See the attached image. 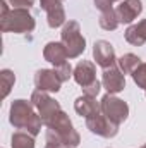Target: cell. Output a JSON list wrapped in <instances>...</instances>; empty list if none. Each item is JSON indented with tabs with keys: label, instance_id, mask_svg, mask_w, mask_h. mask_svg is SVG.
<instances>
[{
	"label": "cell",
	"instance_id": "2",
	"mask_svg": "<svg viewBox=\"0 0 146 148\" xmlns=\"http://www.w3.org/2000/svg\"><path fill=\"white\" fill-rule=\"evenodd\" d=\"M35 110H36V109H35V105L31 103V100H29V102H28V100H23V98L14 100V102L10 103L9 121H10V124H12L16 129L26 131V133H29V134H33V136H38L40 131H41V126H45V124H43L40 114H36Z\"/></svg>",
	"mask_w": 146,
	"mask_h": 148
},
{
	"label": "cell",
	"instance_id": "23",
	"mask_svg": "<svg viewBox=\"0 0 146 148\" xmlns=\"http://www.w3.org/2000/svg\"><path fill=\"white\" fill-rule=\"evenodd\" d=\"M100 90H102V83L96 79L93 84H89V86H86V88H83V93L84 95H88V97H98V93H100Z\"/></svg>",
	"mask_w": 146,
	"mask_h": 148
},
{
	"label": "cell",
	"instance_id": "17",
	"mask_svg": "<svg viewBox=\"0 0 146 148\" xmlns=\"http://www.w3.org/2000/svg\"><path fill=\"white\" fill-rule=\"evenodd\" d=\"M141 64V59L134 53H124L120 59H117V66L124 74H132Z\"/></svg>",
	"mask_w": 146,
	"mask_h": 148
},
{
	"label": "cell",
	"instance_id": "15",
	"mask_svg": "<svg viewBox=\"0 0 146 148\" xmlns=\"http://www.w3.org/2000/svg\"><path fill=\"white\" fill-rule=\"evenodd\" d=\"M74 110L77 112V115L84 117V119H89L93 115H98L102 112V105L100 102H96L95 97H88V95H83V97H77L76 102H74Z\"/></svg>",
	"mask_w": 146,
	"mask_h": 148
},
{
	"label": "cell",
	"instance_id": "10",
	"mask_svg": "<svg viewBox=\"0 0 146 148\" xmlns=\"http://www.w3.org/2000/svg\"><path fill=\"white\" fill-rule=\"evenodd\" d=\"M41 9L46 12V23L50 28H60L65 21V10L62 7V0H40Z\"/></svg>",
	"mask_w": 146,
	"mask_h": 148
},
{
	"label": "cell",
	"instance_id": "18",
	"mask_svg": "<svg viewBox=\"0 0 146 148\" xmlns=\"http://www.w3.org/2000/svg\"><path fill=\"white\" fill-rule=\"evenodd\" d=\"M12 148H35V136L26 131H16L10 138Z\"/></svg>",
	"mask_w": 146,
	"mask_h": 148
},
{
	"label": "cell",
	"instance_id": "9",
	"mask_svg": "<svg viewBox=\"0 0 146 148\" xmlns=\"http://www.w3.org/2000/svg\"><path fill=\"white\" fill-rule=\"evenodd\" d=\"M93 59L96 60V64L102 69H108L112 66L117 64V57H115V50L112 47V43L107 40H98L93 45Z\"/></svg>",
	"mask_w": 146,
	"mask_h": 148
},
{
	"label": "cell",
	"instance_id": "19",
	"mask_svg": "<svg viewBox=\"0 0 146 148\" xmlns=\"http://www.w3.org/2000/svg\"><path fill=\"white\" fill-rule=\"evenodd\" d=\"M98 24H100V28L105 29V31H113V29H117L120 23H119V19H117L115 9L107 10V12H102V14H100V19H98Z\"/></svg>",
	"mask_w": 146,
	"mask_h": 148
},
{
	"label": "cell",
	"instance_id": "7",
	"mask_svg": "<svg viewBox=\"0 0 146 148\" xmlns=\"http://www.w3.org/2000/svg\"><path fill=\"white\" fill-rule=\"evenodd\" d=\"M86 127L96 134V136H102V138H113L117 136L119 133V124L112 122L107 115H103L102 112L98 115H93L89 119H86Z\"/></svg>",
	"mask_w": 146,
	"mask_h": 148
},
{
	"label": "cell",
	"instance_id": "16",
	"mask_svg": "<svg viewBox=\"0 0 146 148\" xmlns=\"http://www.w3.org/2000/svg\"><path fill=\"white\" fill-rule=\"evenodd\" d=\"M124 36H126V41H127L129 45H132V47H141V45H145L146 43V19H141V21L136 23V24H131V26L126 29Z\"/></svg>",
	"mask_w": 146,
	"mask_h": 148
},
{
	"label": "cell",
	"instance_id": "1",
	"mask_svg": "<svg viewBox=\"0 0 146 148\" xmlns=\"http://www.w3.org/2000/svg\"><path fill=\"white\" fill-rule=\"evenodd\" d=\"M46 143H53V145H62L65 148H76L81 143V136L79 133L74 129L72 121L69 119V115L64 110H59L46 124Z\"/></svg>",
	"mask_w": 146,
	"mask_h": 148
},
{
	"label": "cell",
	"instance_id": "12",
	"mask_svg": "<svg viewBox=\"0 0 146 148\" xmlns=\"http://www.w3.org/2000/svg\"><path fill=\"white\" fill-rule=\"evenodd\" d=\"M115 12H117V19L120 24H131L143 12V2L141 0H122L117 5Z\"/></svg>",
	"mask_w": 146,
	"mask_h": 148
},
{
	"label": "cell",
	"instance_id": "27",
	"mask_svg": "<svg viewBox=\"0 0 146 148\" xmlns=\"http://www.w3.org/2000/svg\"><path fill=\"white\" fill-rule=\"evenodd\" d=\"M141 148H146V143H145V145H143V147H141Z\"/></svg>",
	"mask_w": 146,
	"mask_h": 148
},
{
	"label": "cell",
	"instance_id": "28",
	"mask_svg": "<svg viewBox=\"0 0 146 148\" xmlns=\"http://www.w3.org/2000/svg\"><path fill=\"white\" fill-rule=\"evenodd\" d=\"M113 2H122V0H113Z\"/></svg>",
	"mask_w": 146,
	"mask_h": 148
},
{
	"label": "cell",
	"instance_id": "3",
	"mask_svg": "<svg viewBox=\"0 0 146 148\" xmlns=\"http://www.w3.org/2000/svg\"><path fill=\"white\" fill-rule=\"evenodd\" d=\"M36 26L35 17L31 16L29 9H10L5 16L0 17V29L2 33H31Z\"/></svg>",
	"mask_w": 146,
	"mask_h": 148
},
{
	"label": "cell",
	"instance_id": "4",
	"mask_svg": "<svg viewBox=\"0 0 146 148\" xmlns=\"http://www.w3.org/2000/svg\"><path fill=\"white\" fill-rule=\"evenodd\" d=\"M60 41L65 47L69 59H77L86 50V40L81 35V26L77 21H67L62 26Z\"/></svg>",
	"mask_w": 146,
	"mask_h": 148
},
{
	"label": "cell",
	"instance_id": "30",
	"mask_svg": "<svg viewBox=\"0 0 146 148\" xmlns=\"http://www.w3.org/2000/svg\"><path fill=\"white\" fill-rule=\"evenodd\" d=\"M62 2H64V0H62Z\"/></svg>",
	"mask_w": 146,
	"mask_h": 148
},
{
	"label": "cell",
	"instance_id": "11",
	"mask_svg": "<svg viewBox=\"0 0 146 148\" xmlns=\"http://www.w3.org/2000/svg\"><path fill=\"white\" fill-rule=\"evenodd\" d=\"M60 77L55 73V69H40L35 74V86L36 90L48 91V93H57L60 91Z\"/></svg>",
	"mask_w": 146,
	"mask_h": 148
},
{
	"label": "cell",
	"instance_id": "20",
	"mask_svg": "<svg viewBox=\"0 0 146 148\" xmlns=\"http://www.w3.org/2000/svg\"><path fill=\"white\" fill-rule=\"evenodd\" d=\"M0 81H2V97L5 98L10 93V90L14 88L16 74L12 73L10 69H3V71H0Z\"/></svg>",
	"mask_w": 146,
	"mask_h": 148
},
{
	"label": "cell",
	"instance_id": "21",
	"mask_svg": "<svg viewBox=\"0 0 146 148\" xmlns=\"http://www.w3.org/2000/svg\"><path fill=\"white\" fill-rule=\"evenodd\" d=\"M132 76V79H134V83L139 86V88H143V90H146V62H143L134 73L131 74Z\"/></svg>",
	"mask_w": 146,
	"mask_h": 148
},
{
	"label": "cell",
	"instance_id": "25",
	"mask_svg": "<svg viewBox=\"0 0 146 148\" xmlns=\"http://www.w3.org/2000/svg\"><path fill=\"white\" fill-rule=\"evenodd\" d=\"M93 2H95V5H96V9H98L100 12L112 10V3H113V0H93Z\"/></svg>",
	"mask_w": 146,
	"mask_h": 148
},
{
	"label": "cell",
	"instance_id": "14",
	"mask_svg": "<svg viewBox=\"0 0 146 148\" xmlns=\"http://www.w3.org/2000/svg\"><path fill=\"white\" fill-rule=\"evenodd\" d=\"M72 77L81 88H86V86L93 84L96 81V67H95V64L89 62V60L77 62V66L74 67Z\"/></svg>",
	"mask_w": 146,
	"mask_h": 148
},
{
	"label": "cell",
	"instance_id": "22",
	"mask_svg": "<svg viewBox=\"0 0 146 148\" xmlns=\"http://www.w3.org/2000/svg\"><path fill=\"white\" fill-rule=\"evenodd\" d=\"M55 73L59 74V77H60V81L64 83V81H69V77L72 76L74 69L71 67V64H69V62H65V64H62V66H59V67H55Z\"/></svg>",
	"mask_w": 146,
	"mask_h": 148
},
{
	"label": "cell",
	"instance_id": "5",
	"mask_svg": "<svg viewBox=\"0 0 146 148\" xmlns=\"http://www.w3.org/2000/svg\"><path fill=\"white\" fill-rule=\"evenodd\" d=\"M100 105H102V114L107 115L112 122H115V124H119V126L129 117V105H127L124 100L117 98L115 95L107 93V95L102 98Z\"/></svg>",
	"mask_w": 146,
	"mask_h": 148
},
{
	"label": "cell",
	"instance_id": "8",
	"mask_svg": "<svg viewBox=\"0 0 146 148\" xmlns=\"http://www.w3.org/2000/svg\"><path fill=\"white\" fill-rule=\"evenodd\" d=\"M102 86L107 90V93H110V95H117V93L124 91V88H126V74L119 69L117 64L108 67V69H103Z\"/></svg>",
	"mask_w": 146,
	"mask_h": 148
},
{
	"label": "cell",
	"instance_id": "24",
	"mask_svg": "<svg viewBox=\"0 0 146 148\" xmlns=\"http://www.w3.org/2000/svg\"><path fill=\"white\" fill-rule=\"evenodd\" d=\"M7 3L12 9H31L35 0H7Z\"/></svg>",
	"mask_w": 146,
	"mask_h": 148
},
{
	"label": "cell",
	"instance_id": "29",
	"mask_svg": "<svg viewBox=\"0 0 146 148\" xmlns=\"http://www.w3.org/2000/svg\"><path fill=\"white\" fill-rule=\"evenodd\" d=\"M145 95H146V90H145Z\"/></svg>",
	"mask_w": 146,
	"mask_h": 148
},
{
	"label": "cell",
	"instance_id": "6",
	"mask_svg": "<svg viewBox=\"0 0 146 148\" xmlns=\"http://www.w3.org/2000/svg\"><path fill=\"white\" fill-rule=\"evenodd\" d=\"M31 103L35 105L36 112L40 114L43 124H46L57 112L62 110L60 103H59L57 100H53V98L48 95V91H41V90H35V91H33V95H31Z\"/></svg>",
	"mask_w": 146,
	"mask_h": 148
},
{
	"label": "cell",
	"instance_id": "13",
	"mask_svg": "<svg viewBox=\"0 0 146 148\" xmlns=\"http://www.w3.org/2000/svg\"><path fill=\"white\" fill-rule=\"evenodd\" d=\"M43 59L50 62L53 67H59L69 60V55L62 41H48L43 48Z\"/></svg>",
	"mask_w": 146,
	"mask_h": 148
},
{
	"label": "cell",
	"instance_id": "26",
	"mask_svg": "<svg viewBox=\"0 0 146 148\" xmlns=\"http://www.w3.org/2000/svg\"><path fill=\"white\" fill-rule=\"evenodd\" d=\"M45 148H65V147H62V145H53V143H46Z\"/></svg>",
	"mask_w": 146,
	"mask_h": 148
}]
</instances>
